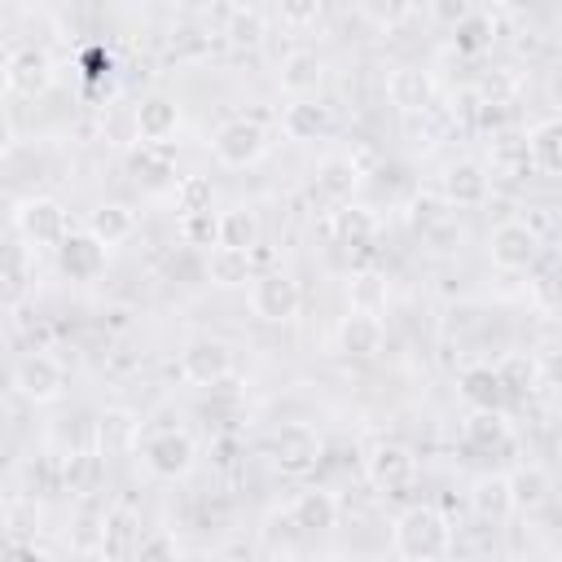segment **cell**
Returning <instances> with one entry per match:
<instances>
[{
  "label": "cell",
  "instance_id": "obj_1",
  "mask_svg": "<svg viewBox=\"0 0 562 562\" xmlns=\"http://www.w3.org/2000/svg\"><path fill=\"white\" fill-rule=\"evenodd\" d=\"M391 544L404 562H443L452 553V522L443 518L439 505H408L391 522Z\"/></svg>",
  "mask_w": 562,
  "mask_h": 562
},
{
  "label": "cell",
  "instance_id": "obj_2",
  "mask_svg": "<svg viewBox=\"0 0 562 562\" xmlns=\"http://www.w3.org/2000/svg\"><path fill=\"white\" fill-rule=\"evenodd\" d=\"M13 233L35 250H61V241L75 228H70V211L61 206V198L35 193V198H22L13 206Z\"/></svg>",
  "mask_w": 562,
  "mask_h": 562
},
{
  "label": "cell",
  "instance_id": "obj_3",
  "mask_svg": "<svg viewBox=\"0 0 562 562\" xmlns=\"http://www.w3.org/2000/svg\"><path fill=\"white\" fill-rule=\"evenodd\" d=\"M9 382L26 404H57L66 395V386H70V373L53 351L31 347V351H22L13 360V378Z\"/></svg>",
  "mask_w": 562,
  "mask_h": 562
},
{
  "label": "cell",
  "instance_id": "obj_4",
  "mask_svg": "<svg viewBox=\"0 0 562 562\" xmlns=\"http://www.w3.org/2000/svg\"><path fill=\"white\" fill-rule=\"evenodd\" d=\"M211 154H215V162L228 167V171L255 167V162L268 154V127H263L259 119L233 114V119H224V123L211 132Z\"/></svg>",
  "mask_w": 562,
  "mask_h": 562
},
{
  "label": "cell",
  "instance_id": "obj_5",
  "mask_svg": "<svg viewBox=\"0 0 562 562\" xmlns=\"http://www.w3.org/2000/svg\"><path fill=\"white\" fill-rule=\"evenodd\" d=\"M360 470H364V479H369L373 492L400 496V492L413 483V474H417V457H413V448L400 443V439H373V443L364 448V457H360Z\"/></svg>",
  "mask_w": 562,
  "mask_h": 562
},
{
  "label": "cell",
  "instance_id": "obj_6",
  "mask_svg": "<svg viewBox=\"0 0 562 562\" xmlns=\"http://www.w3.org/2000/svg\"><path fill=\"white\" fill-rule=\"evenodd\" d=\"M140 461L154 479H184L193 465H198V443L184 426H171V430H149L145 443H140Z\"/></svg>",
  "mask_w": 562,
  "mask_h": 562
},
{
  "label": "cell",
  "instance_id": "obj_7",
  "mask_svg": "<svg viewBox=\"0 0 562 562\" xmlns=\"http://www.w3.org/2000/svg\"><path fill=\"white\" fill-rule=\"evenodd\" d=\"M540 246H544V237H540L522 215H509V220H501V224L487 233V259H492L501 272H527V268H536Z\"/></svg>",
  "mask_w": 562,
  "mask_h": 562
},
{
  "label": "cell",
  "instance_id": "obj_8",
  "mask_svg": "<svg viewBox=\"0 0 562 562\" xmlns=\"http://www.w3.org/2000/svg\"><path fill=\"white\" fill-rule=\"evenodd\" d=\"M176 373H180V382H189L198 391H215L220 382L233 378V347L224 338H193L180 351Z\"/></svg>",
  "mask_w": 562,
  "mask_h": 562
},
{
  "label": "cell",
  "instance_id": "obj_9",
  "mask_svg": "<svg viewBox=\"0 0 562 562\" xmlns=\"http://www.w3.org/2000/svg\"><path fill=\"white\" fill-rule=\"evenodd\" d=\"M57 79V66L44 44H13L4 57V88L13 97H44Z\"/></svg>",
  "mask_w": 562,
  "mask_h": 562
},
{
  "label": "cell",
  "instance_id": "obj_10",
  "mask_svg": "<svg viewBox=\"0 0 562 562\" xmlns=\"http://www.w3.org/2000/svg\"><path fill=\"white\" fill-rule=\"evenodd\" d=\"M303 307V290L290 272H259L250 281V312L263 325H290Z\"/></svg>",
  "mask_w": 562,
  "mask_h": 562
},
{
  "label": "cell",
  "instance_id": "obj_11",
  "mask_svg": "<svg viewBox=\"0 0 562 562\" xmlns=\"http://www.w3.org/2000/svg\"><path fill=\"white\" fill-rule=\"evenodd\" d=\"M321 457H325V439H321L316 426H307V422L277 426V435H272V461H277L281 474H307V470L321 465Z\"/></svg>",
  "mask_w": 562,
  "mask_h": 562
},
{
  "label": "cell",
  "instance_id": "obj_12",
  "mask_svg": "<svg viewBox=\"0 0 562 562\" xmlns=\"http://www.w3.org/2000/svg\"><path fill=\"white\" fill-rule=\"evenodd\" d=\"M461 443L483 452V457H505L514 452V426L505 408H470L461 417Z\"/></svg>",
  "mask_w": 562,
  "mask_h": 562
},
{
  "label": "cell",
  "instance_id": "obj_13",
  "mask_svg": "<svg viewBox=\"0 0 562 562\" xmlns=\"http://www.w3.org/2000/svg\"><path fill=\"white\" fill-rule=\"evenodd\" d=\"M492 193V171L479 158H457L439 176V198L448 206H483Z\"/></svg>",
  "mask_w": 562,
  "mask_h": 562
},
{
  "label": "cell",
  "instance_id": "obj_14",
  "mask_svg": "<svg viewBox=\"0 0 562 562\" xmlns=\"http://www.w3.org/2000/svg\"><path fill=\"white\" fill-rule=\"evenodd\" d=\"M140 514L127 505V501H119V505H110L105 509V531H101V562H132L136 558V549H140Z\"/></svg>",
  "mask_w": 562,
  "mask_h": 562
},
{
  "label": "cell",
  "instance_id": "obj_15",
  "mask_svg": "<svg viewBox=\"0 0 562 562\" xmlns=\"http://www.w3.org/2000/svg\"><path fill=\"white\" fill-rule=\"evenodd\" d=\"M386 97L400 114H426L435 110V75L426 66H395L386 79Z\"/></svg>",
  "mask_w": 562,
  "mask_h": 562
},
{
  "label": "cell",
  "instance_id": "obj_16",
  "mask_svg": "<svg viewBox=\"0 0 562 562\" xmlns=\"http://www.w3.org/2000/svg\"><path fill=\"white\" fill-rule=\"evenodd\" d=\"M132 123H136V140L140 145H167L180 132V105L171 97H162V92L140 97L136 110H132Z\"/></svg>",
  "mask_w": 562,
  "mask_h": 562
},
{
  "label": "cell",
  "instance_id": "obj_17",
  "mask_svg": "<svg viewBox=\"0 0 562 562\" xmlns=\"http://www.w3.org/2000/svg\"><path fill=\"white\" fill-rule=\"evenodd\" d=\"M105 259H110V246H101L88 228L83 233H70L57 250V268L70 277V281H97L105 272Z\"/></svg>",
  "mask_w": 562,
  "mask_h": 562
},
{
  "label": "cell",
  "instance_id": "obj_18",
  "mask_svg": "<svg viewBox=\"0 0 562 562\" xmlns=\"http://www.w3.org/2000/svg\"><path fill=\"white\" fill-rule=\"evenodd\" d=\"M281 132L290 140H321L334 132V110L312 101V97H294L285 110H281Z\"/></svg>",
  "mask_w": 562,
  "mask_h": 562
},
{
  "label": "cell",
  "instance_id": "obj_19",
  "mask_svg": "<svg viewBox=\"0 0 562 562\" xmlns=\"http://www.w3.org/2000/svg\"><path fill=\"white\" fill-rule=\"evenodd\" d=\"M202 277L220 290H237L246 281H255V250H233V246H215L202 259Z\"/></svg>",
  "mask_w": 562,
  "mask_h": 562
},
{
  "label": "cell",
  "instance_id": "obj_20",
  "mask_svg": "<svg viewBox=\"0 0 562 562\" xmlns=\"http://www.w3.org/2000/svg\"><path fill=\"white\" fill-rule=\"evenodd\" d=\"M92 439L101 452H132L140 443V413L132 408H105L97 422H92Z\"/></svg>",
  "mask_w": 562,
  "mask_h": 562
},
{
  "label": "cell",
  "instance_id": "obj_21",
  "mask_svg": "<svg viewBox=\"0 0 562 562\" xmlns=\"http://www.w3.org/2000/svg\"><path fill=\"white\" fill-rule=\"evenodd\" d=\"M277 79H281V88H285L290 97H307V92H316L321 79H325V57H321L316 48H290V53L281 57Z\"/></svg>",
  "mask_w": 562,
  "mask_h": 562
},
{
  "label": "cell",
  "instance_id": "obj_22",
  "mask_svg": "<svg viewBox=\"0 0 562 562\" xmlns=\"http://www.w3.org/2000/svg\"><path fill=\"white\" fill-rule=\"evenodd\" d=\"M505 479H509V501H514L518 514H536L549 501V492H553V474L544 465H536V461L514 465Z\"/></svg>",
  "mask_w": 562,
  "mask_h": 562
},
{
  "label": "cell",
  "instance_id": "obj_23",
  "mask_svg": "<svg viewBox=\"0 0 562 562\" xmlns=\"http://www.w3.org/2000/svg\"><path fill=\"white\" fill-rule=\"evenodd\" d=\"M299 531H334L338 527V496L325 487H307L294 496L290 514H285Z\"/></svg>",
  "mask_w": 562,
  "mask_h": 562
},
{
  "label": "cell",
  "instance_id": "obj_24",
  "mask_svg": "<svg viewBox=\"0 0 562 562\" xmlns=\"http://www.w3.org/2000/svg\"><path fill=\"white\" fill-rule=\"evenodd\" d=\"M360 176H364V171L356 167L351 154H329V158L316 167V193L329 198V202H338V206H347L351 193L360 189Z\"/></svg>",
  "mask_w": 562,
  "mask_h": 562
},
{
  "label": "cell",
  "instance_id": "obj_25",
  "mask_svg": "<svg viewBox=\"0 0 562 562\" xmlns=\"http://www.w3.org/2000/svg\"><path fill=\"white\" fill-rule=\"evenodd\" d=\"M527 154L540 176H562V114H549L531 123L527 132Z\"/></svg>",
  "mask_w": 562,
  "mask_h": 562
},
{
  "label": "cell",
  "instance_id": "obj_26",
  "mask_svg": "<svg viewBox=\"0 0 562 562\" xmlns=\"http://www.w3.org/2000/svg\"><path fill=\"white\" fill-rule=\"evenodd\" d=\"M338 347L356 360H369L382 351V321L373 312H347L338 325Z\"/></svg>",
  "mask_w": 562,
  "mask_h": 562
},
{
  "label": "cell",
  "instance_id": "obj_27",
  "mask_svg": "<svg viewBox=\"0 0 562 562\" xmlns=\"http://www.w3.org/2000/svg\"><path fill=\"white\" fill-rule=\"evenodd\" d=\"M496 378H501V386H505L509 400H527V395H536L544 386L540 382V360L527 356V351H505L496 360Z\"/></svg>",
  "mask_w": 562,
  "mask_h": 562
},
{
  "label": "cell",
  "instance_id": "obj_28",
  "mask_svg": "<svg viewBox=\"0 0 562 562\" xmlns=\"http://www.w3.org/2000/svg\"><path fill=\"white\" fill-rule=\"evenodd\" d=\"M501 18H505V9H470V18L461 22V26H452V44H457V53H483V48H492V40L501 35Z\"/></svg>",
  "mask_w": 562,
  "mask_h": 562
},
{
  "label": "cell",
  "instance_id": "obj_29",
  "mask_svg": "<svg viewBox=\"0 0 562 562\" xmlns=\"http://www.w3.org/2000/svg\"><path fill=\"white\" fill-rule=\"evenodd\" d=\"M88 233L101 241V246H119L136 233V211L123 206V202H101L92 215H88Z\"/></svg>",
  "mask_w": 562,
  "mask_h": 562
},
{
  "label": "cell",
  "instance_id": "obj_30",
  "mask_svg": "<svg viewBox=\"0 0 562 562\" xmlns=\"http://www.w3.org/2000/svg\"><path fill=\"white\" fill-rule=\"evenodd\" d=\"M470 505H474V514H479L483 522H501V518H509V514H514L509 479H505V474H483V479H474V487H470Z\"/></svg>",
  "mask_w": 562,
  "mask_h": 562
},
{
  "label": "cell",
  "instance_id": "obj_31",
  "mask_svg": "<svg viewBox=\"0 0 562 562\" xmlns=\"http://www.w3.org/2000/svg\"><path fill=\"white\" fill-rule=\"evenodd\" d=\"M233 48H259L263 44V35H268V18H263V9H255V4H237V9H228L224 13V31H220Z\"/></svg>",
  "mask_w": 562,
  "mask_h": 562
},
{
  "label": "cell",
  "instance_id": "obj_32",
  "mask_svg": "<svg viewBox=\"0 0 562 562\" xmlns=\"http://www.w3.org/2000/svg\"><path fill=\"white\" fill-rule=\"evenodd\" d=\"M101 448L97 443H88V448H79V452H70L66 457V465H61V483L75 492V496H92L97 492V483H101Z\"/></svg>",
  "mask_w": 562,
  "mask_h": 562
},
{
  "label": "cell",
  "instance_id": "obj_33",
  "mask_svg": "<svg viewBox=\"0 0 562 562\" xmlns=\"http://www.w3.org/2000/svg\"><path fill=\"white\" fill-rule=\"evenodd\" d=\"M461 395L474 404V408H505V386L496 378V364H474L461 373Z\"/></svg>",
  "mask_w": 562,
  "mask_h": 562
},
{
  "label": "cell",
  "instance_id": "obj_34",
  "mask_svg": "<svg viewBox=\"0 0 562 562\" xmlns=\"http://www.w3.org/2000/svg\"><path fill=\"white\" fill-rule=\"evenodd\" d=\"M334 237L342 241V246H364V241H373V233H378V215L369 211V206H338L334 211Z\"/></svg>",
  "mask_w": 562,
  "mask_h": 562
},
{
  "label": "cell",
  "instance_id": "obj_35",
  "mask_svg": "<svg viewBox=\"0 0 562 562\" xmlns=\"http://www.w3.org/2000/svg\"><path fill=\"white\" fill-rule=\"evenodd\" d=\"M527 167H531V154H527V136L518 140V136H509V132H501V136H492V176H505V180H514V176H527Z\"/></svg>",
  "mask_w": 562,
  "mask_h": 562
},
{
  "label": "cell",
  "instance_id": "obj_36",
  "mask_svg": "<svg viewBox=\"0 0 562 562\" xmlns=\"http://www.w3.org/2000/svg\"><path fill=\"white\" fill-rule=\"evenodd\" d=\"M211 202H215V184H211V176L193 171V176H180V180H176V215H180V220H189V215H206Z\"/></svg>",
  "mask_w": 562,
  "mask_h": 562
},
{
  "label": "cell",
  "instance_id": "obj_37",
  "mask_svg": "<svg viewBox=\"0 0 562 562\" xmlns=\"http://www.w3.org/2000/svg\"><path fill=\"white\" fill-rule=\"evenodd\" d=\"M220 246H233V250H255V246H259V215H255L250 206L224 211V215H220Z\"/></svg>",
  "mask_w": 562,
  "mask_h": 562
},
{
  "label": "cell",
  "instance_id": "obj_38",
  "mask_svg": "<svg viewBox=\"0 0 562 562\" xmlns=\"http://www.w3.org/2000/svg\"><path fill=\"white\" fill-rule=\"evenodd\" d=\"M347 299H351V312H382L386 307V277L382 272H356L347 281Z\"/></svg>",
  "mask_w": 562,
  "mask_h": 562
},
{
  "label": "cell",
  "instance_id": "obj_39",
  "mask_svg": "<svg viewBox=\"0 0 562 562\" xmlns=\"http://www.w3.org/2000/svg\"><path fill=\"white\" fill-rule=\"evenodd\" d=\"M101 531H105V509L79 505L75 527H70V549L75 553H101Z\"/></svg>",
  "mask_w": 562,
  "mask_h": 562
},
{
  "label": "cell",
  "instance_id": "obj_40",
  "mask_svg": "<svg viewBox=\"0 0 562 562\" xmlns=\"http://www.w3.org/2000/svg\"><path fill=\"white\" fill-rule=\"evenodd\" d=\"M127 167H132V171H136V180H145L149 189H154V184H162V180L171 176V162H167L162 145H140V149H132V154H127Z\"/></svg>",
  "mask_w": 562,
  "mask_h": 562
},
{
  "label": "cell",
  "instance_id": "obj_41",
  "mask_svg": "<svg viewBox=\"0 0 562 562\" xmlns=\"http://www.w3.org/2000/svg\"><path fill=\"white\" fill-rule=\"evenodd\" d=\"M518 70L514 66H496L492 75H483V83H479V97L487 101V105H509L514 101V92H518Z\"/></svg>",
  "mask_w": 562,
  "mask_h": 562
},
{
  "label": "cell",
  "instance_id": "obj_42",
  "mask_svg": "<svg viewBox=\"0 0 562 562\" xmlns=\"http://www.w3.org/2000/svg\"><path fill=\"white\" fill-rule=\"evenodd\" d=\"M180 237H184V246H198V250H215L220 246V215H189V220H180Z\"/></svg>",
  "mask_w": 562,
  "mask_h": 562
},
{
  "label": "cell",
  "instance_id": "obj_43",
  "mask_svg": "<svg viewBox=\"0 0 562 562\" xmlns=\"http://www.w3.org/2000/svg\"><path fill=\"white\" fill-rule=\"evenodd\" d=\"M132 562H180V544L171 531H149Z\"/></svg>",
  "mask_w": 562,
  "mask_h": 562
},
{
  "label": "cell",
  "instance_id": "obj_44",
  "mask_svg": "<svg viewBox=\"0 0 562 562\" xmlns=\"http://www.w3.org/2000/svg\"><path fill=\"white\" fill-rule=\"evenodd\" d=\"M422 241H426V250L448 255V250H457V246H461V224H457L452 215H443L439 224H430V228L422 233Z\"/></svg>",
  "mask_w": 562,
  "mask_h": 562
},
{
  "label": "cell",
  "instance_id": "obj_45",
  "mask_svg": "<svg viewBox=\"0 0 562 562\" xmlns=\"http://www.w3.org/2000/svg\"><path fill=\"white\" fill-rule=\"evenodd\" d=\"M26 290V259H22V246H9V272H4V307L13 312L18 299Z\"/></svg>",
  "mask_w": 562,
  "mask_h": 562
},
{
  "label": "cell",
  "instance_id": "obj_46",
  "mask_svg": "<svg viewBox=\"0 0 562 562\" xmlns=\"http://www.w3.org/2000/svg\"><path fill=\"white\" fill-rule=\"evenodd\" d=\"M4 562H53V558H48V549L35 544V540H9Z\"/></svg>",
  "mask_w": 562,
  "mask_h": 562
},
{
  "label": "cell",
  "instance_id": "obj_47",
  "mask_svg": "<svg viewBox=\"0 0 562 562\" xmlns=\"http://www.w3.org/2000/svg\"><path fill=\"white\" fill-rule=\"evenodd\" d=\"M540 382L553 386V391H562V351H544L540 356Z\"/></svg>",
  "mask_w": 562,
  "mask_h": 562
},
{
  "label": "cell",
  "instance_id": "obj_48",
  "mask_svg": "<svg viewBox=\"0 0 562 562\" xmlns=\"http://www.w3.org/2000/svg\"><path fill=\"white\" fill-rule=\"evenodd\" d=\"M430 13H435L439 22H452V26H461V22L470 18V4H461V0H457V4H435Z\"/></svg>",
  "mask_w": 562,
  "mask_h": 562
},
{
  "label": "cell",
  "instance_id": "obj_49",
  "mask_svg": "<svg viewBox=\"0 0 562 562\" xmlns=\"http://www.w3.org/2000/svg\"><path fill=\"white\" fill-rule=\"evenodd\" d=\"M281 18H285V22H316V18H321V4H285Z\"/></svg>",
  "mask_w": 562,
  "mask_h": 562
},
{
  "label": "cell",
  "instance_id": "obj_50",
  "mask_svg": "<svg viewBox=\"0 0 562 562\" xmlns=\"http://www.w3.org/2000/svg\"><path fill=\"white\" fill-rule=\"evenodd\" d=\"M549 97H553V105H562V66H558L553 79H549Z\"/></svg>",
  "mask_w": 562,
  "mask_h": 562
},
{
  "label": "cell",
  "instance_id": "obj_51",
  "mask_svg": "<svg viewBox=\"0 0 562 562\" xmlns=\"http://www.w3.org/2000/svg\"><path fill=\"white\" fill-rule=\"evenodd\" d=\"M268 562H303L299 553H277V558H268Z\"/></svg>",
  "mask_w": 562,
  "mask_h": 562
}]
</instances>
